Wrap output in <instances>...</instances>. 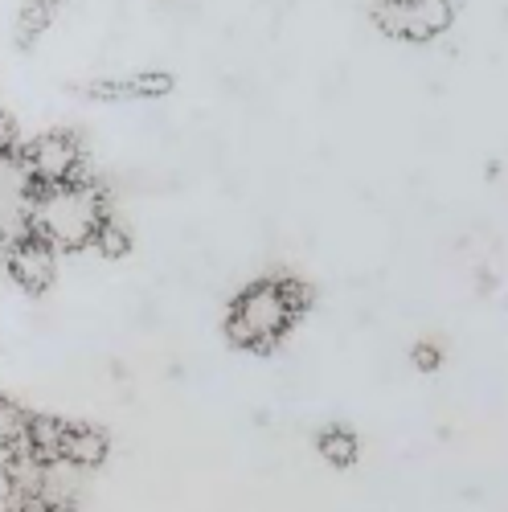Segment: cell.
I'll use <instances>...</instances> for the list:
<instances>
[{"label": "cell", "mask_w": 508, "mask_h": 512, "mask_svg": "<svg viewBox=\"0 0 508 512\" xmlns=\"http://www.w3.org/2000/svg\"><path fill=\"white\" fill-rule=\"evenodd\" d=\"M58 5L54 0H21L17 21H13V37H17V50H33L41 37L50 33Z\"/></svg>", "instance_id": "obj_10"}, {"label": "cell", "mask_w": 508, "mask_h": 512, "mask_svg": "<svg viewBox=\"0 0 508 512\" xmlns=\"http://www.w3.org/2000/svg\"><path fill=\"white\" fill-rule=\"evenodd\" d=\"M41 181L29 173L21 152L0 156V254L33 238V205Z\"/></svg>", "instance_id": "obj_3"}, {"label": "cell", "mask_w": 508, "mask_h": 512, "mask_svg": "<svg viewBox=\"0 0 508 512\" xmlns=\"http://www.w3.org/2000/svg\"><path fill=\"white\" fill-rule=\"evenodd\" d=\"M410 361L418 373H435L443 365V349L435 345V340H414V349H410Z\"/></svg>", "instance_id": "obj_14"}, {"label": "cell", "mask_w": 508, "mask_h": 512, "mask_svg": "<svg viewBox=\"0 0 508 512\" xmlns=\"http://www.w3.org/2000/svg\"><path fill=\"white\" fill-rule=\"evenodd\" d=\"M21 156L29 164V173L41 185H66L87 173V152H82V140L66 127H54V132H41L29 144H21Z\"/></svg>", "instance_id": "obj_4"}, {"label": "cell", "mask_w": 508, "mask_h": 512, "mask_svg": "<svg viewBox=\"0 0 508 512\" xmlns=\"http://www.w3.org/2000/svg\"><path fill=\"white\" fill-rule=\"evenodd\" d=\"M316 451L328 467H353L357 455H361V439L349 431L345 422H328L324 431L316 435Z\"/></svg>", "instance_id": "obj_11"}, {"label": "cell", "mask_w": 508, "mask_h": 512, "mask_svg": "<svg viewBox=\"0 0 508 512\" xmlns=\"http://www.w3.org/2000/svg\"><path fill=\"white\" fill-rule=\"evenodd\" d=\"M177 87V78L152 66V70H136L127 78H99V82H87L82 95L95 99V103H123V99H168Z\"/></svg>", "instance_id": "obj_7"}, {"label": "cell", "mask_w": 508, "mask_h": 512, "mask_svg": "<svg viewBox=\"0 0 508 512\" xmlns=\"http://www.w3.org/2000/svg\"><path fill=\"white\" fill-rule=\"evenodd\" d=\"M21 152V123L9 107H0V156Z\"/></svg>", "instance_id": "obj_15"}, {"label": "cell", "mask_w": 508, "mask_h": 512, "mask_svg": "<svg viewBox=\"0 0 508 512\" xmlns=\"http://www.w3.org/2000/svg\"><path fill=\"white\" fill-rule=\"evenodd\" d=\"M5 271L25 295H46L58 283V250L41 238H25L5 250Z\"/></svg>", "instance_id": "obj_5"}, {"label": "cell", "mask_w": 508, "mask_h": 512, "mask_svg": "<svg viewBox=\"0 0 508 512\" xmlns=\"http://www.w3.org/2000/svg\"><path fill=\"white\" fill-rule=\"evenodd\" d=\"M25 426H29V410H21L13 398L0 394V455L25 439Z\"/></svg>", "instance_id": "obj_13"}, {"label": "cell", "mask_w": 508, "mask_h": 512, "mask_svg": "<svg viewBox=\"0 0 508 512\" xmlns=\"http://www.w3.org/2000/svg\"><path fill=\"white\" fill-rule=\"evenodd\" d=\"M132 230H127L119 218H115V213H111V218L99 226V234H95V250L103 254V259L107 263H123L127 259V254H132Z\"/></svg>", "instance_id": "obj_12"}, {"label": "cell", "mask_w": 508, "mask_h": 512, "mask_svg": "<svg viewBox=\"0 0 508 512\" xmlns=\"http://www.w3.org/2000/svg\"><path fill=\"white\" fill-rule=\"evenodd\" d=\"M107 218H111L107 193L91 177H78L66 185H41L33 205V238L50 242L58 254H78L95 246V234Z\"/></svg>", "instance_id": "obj_1"}, {"label": "cell", "mask_w": 508, "mask_h": 512, "mask_svg": "<svg viewBox=\"0 0 508 512\" xmlns=\"http://www.w3.org/2000/svg\"><path fill=\"white\" fill-rule=\"evenodd\" d=\"M111 455V439L103 426H91V422H70L66 426V443H62V459L82 467V472H95L103 467Z\"/></svg>", "instance_id": "obj_8"}, {"label": "cell", "mask_w": 508, "mask_h": 512, "mask_svg": "<svg viewBox=\"0 0 508 512\" xmlns=\"http://www.w3.org/2000/svg\"><path fill=\"white\" fill-rule=\"evenodd\" d=\"M300 324V316L291 312V304L283 300L279 275H263L246 283L226 312V340L242 353H275L279 340Z\"/></svg>", "instance_id": "obj_2"}, {"label": "cell", "mask_w": 508, "mask_h": 512, "mask_svg": "<svg viewBox=\"0 0 508 512\" xmlns=\"http://www.w3.org/2000/svg\"><path fill=\"white\" fill-rule=\"evenodd\" d=\"M46 476H50V463L37 459L25 443H17L13 451H5V463H0V480H5V488L13 496V512L41 504V496H46Z\"/></svg>", "instance_id": "obj_6"}, {"label": "cell", "mask_w": 508, "mask_h": 512, "mask_svg": "<svg viewBox=\"0 0 508 512\" xmlns=\"http://www.w3.org/2000/svg\"><path fill=\"white\" fill-rule=\"evenodd\" d=\"M54 5H66V0H54Z\"/></svg>", "instance_id": "obj_16"}, {"label": "cell", "mask_w": 508, "mask_h": 512, "mask_svg": "<svg viewBox=\"0 0 508 512\" xmlns=\"http://www.w3.org/2000/svg\"><path fill=\"white\" fill-rule=\"evenodd\" d=\"M66 426H70V422H62V418H54V414H29V426H25V439H21V443H25L37 459L54 463V459H62Z\"/></svg>", "instance_id": "obj_9"}]
</instances>
